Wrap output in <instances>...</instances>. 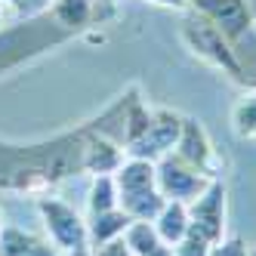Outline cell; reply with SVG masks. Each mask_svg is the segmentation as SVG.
Segmentation results:
<instances>
[{
    "instance_id": "obj_28",
    "label": "cell",
    "mask_w": 256,
    "mask_h": 256,
    "mask_svg": "<svg viewBox=\"0 0 256 256\" xmlns=\"http://www.w3.org/2000/svg\"><path fill=\"white\" fill-rule=\"evenodd\" d=\"M59 256H65V253H59Z\"/></svg>"
},
{
    "instance_id": "obj_27",
    "label": "cell",
    "mask_w": 256,
    "mask_h": 256,
    "mask_svg": "<svg viewBox=\"0 0 256 256\" xmlns=\"http://www.w3.org/2000/svg\"><path fill=\"white\" fill-rule=\"evenodd\" d=\"M96 4H102V0H96Z\"/></svg>"
},
{
    "instance_id": "obj_24",
    "label": "cell",
    "mask_w": 256,
    "mask_h": 256,
    "mask_svg": "<svg viewBox=\"0 0 256 256\" xmlns=\"http://www.w3.org/2000/svg\"><path fill=\"white\" fill-rule=\"evenodd\" d=\"M0 228H4V216H0Z\"/></svg>"
},
{
    "instance_id": "obj_8",
    "label": "cell",
    "mask_w": 256,
    "mask_h": 256,
    "mask_svg": "<svg viewBox=\"0 0 256 256\" xmlns=\"http://www.w3.org/2000/svg\"><path fill=\"white\" fill-rule=\"evenodd\" d=\"M124 148H120V142L114 139H108L102 133H86V145H84V160H80V170L90 173V176H105V173H112L124 164Z\"/></svg>"
},
{
    "instance_id": "obj_26",
    "label": "cell",
    "mask_w": 256,
    "mask_h": 256,
    "mask_svg": "<svg viewBox=\"0 0 256 256\" xmlns=\"http://www.w3.org/2000/svg\"><path fill=\"white\" fill-rule=\"evenodd\" d=\"M0 19H4V12H0Z\"/></svg>"
},
{
    "instance_id": "obj_11",
    "label": "cell",
    "mask_w": 256,
    "mask_h": 256,
    "mask_svg": "<svg viewBox=\"0 0 256 256\" xmlns=\"http://www.w3.org/2000/svg\"><path fill=\"white\" fill-rule=\"evenodd\" d=\"M130 222H133V219L126 216L120 207L96 213V216H86V241H90V247H102L108 241L124 238V232L130 228Z\"/></svg>"
},
{
    "instance_id": "obj_18",
    "label": "cell",
    "mask_w": 256,
    "mask_h": 256,
    "mask_svg": "<svg viewBox=\"0 0 256 256\" xmlns=\"http://www.w3.org/2000/svg\"><path fill=\"white\" fill-rule=\"evenodd\" d=\"M210 241L200 238L198 232H188L179 244H173V256H210Z\"/></svg>"
},
{
    "instance_id": "obj_22",
    "label": "cell",
    "mask_w": 256,
    "mask_h": 256,
    "mask_svg": "<svg viewBox=\"0 0 256 256\" xmlns=\"http://www.w3.org/2000/svg\"><path fill=\"white\" fill-rule=\"evenodd\" d=\"M65 256H96V250H93V247H78V250H71V253H65Z\"/></svg>"
},
{
    "instance_id": "obj_1",
    "label": "cell",
    "mask_w": 256,
    "mask_h": 256,
    "mask_svg": "<svg viewBox=\"0 0 256 256\" xmlns=\"http://www.w3.org/2000/svg\"><path fill=\"white\" fill-rule=\"evenodd\" d=\"M182 38H186V44L192 46L194 56L222 68L232 80H244V71H241V62H238L234 50H232V40L213 22H207L204 16H194V19H188L182 25Z\"/></svg>"
},
{
    "instance_id": "obj_10",
    "label": "cell",
    "mask_w": 256,
    "mask_h": 256,
    "mask_svg": "<svg viewBox=\"0 0 256 256\" xmlns=\"http://www.w3.org/2000/svg\"><path fill=\"white\" fill-rule=\"evenodd\" d=\"M114 182L120 198L126 194H139L158 188V173H154V160H142V158H126L120 167L114 170Z\"/></svg>"
},
{
    "instance_id": "obj_14",
    "label": "cell",
    "mask_w": 256,
    "mask_h": 256,
    "mask_svg": "<svg viewBox=\"0 0 256 256\" xmlns=\"http://www.w3.org/2000/svg\"><path fill=\"white\" fill-rule=\"evenodd\" d=\"M164 204H167V198H164L158 188H148V192L120 198V210L130 216L133 222H154V216L164 210Z\"/></svg>"
},
{
    "instance_id": "obj_20",
    "label": "cell",
    "mask_w": 256,
    "mask_h": 256,
    "mask_svg": "<svg viewBox=\"0 0 256 256\" xmlns=\"http://www.w3.org/2000/svg\"><path fill=\"white\" fill-rule=\"evenodd\" d=\"M93 250H96V256H133V250L126 247L124 238H118V241H108V244H102V247H93Z\"/></svg>"
},
{
    "instance_id": "obj_19",
    "label": "cell",
    "mask_w": 256,
    "mask_h": 256,
    "mask_svg": "<svg viewBox=\"0 0 256 256\" xmlns=\"http://www.w3.org/2000/svg\"><path fill=\"white\" fill-rule=\"evenodd\" d=\"M247 253H250V247L241 234H226L222 241H216L210 247V256H247Z\"/></svg>"
},
{
    "instance_id": "obj_12",
    "label": "cell",
    "mask_w": 256,
    "mask_h": 256,
    "mask_svg": "<svg viewBox=\"0 0 256 256\" xmlns=\"http://www.w3.org/2000/svg\"><path fill=\"white\" fill-rule=\"evenodd\" d=\"M152 226L158 228V234H160L170 247H173V244H179L182 238L192 232L188 204H179V200H167V204H164V210L154 216V222H152Z\"/></svg>"
},
{
    "instance_id": "obj_13",
    "label": "cell",
    "mask_w": 256,
    "mask_h": 256,
    "mask_svg": "<svg viewBox=\"0 0 256 256\" xmlns=\"http://www.w3.org/2000/svg\"><path fill=\"white\" fill-rule=\"evenodd\" d=\"M124 241L133 250V256H173V247L158 234L152 222H130V228L124 232Z\"/></svg>"
},
{
    "instance_id": "obj_5",
    "label": "cell",
    "mask_w": 256,
    "mask_h": 256,
    "mask_svg": "<svg viewBox=\"0 0 256 256\" xmlns=\"http://www.w3.org/2000/svg\"><path fill=\"white\" fill-rule=\"evenodd\" d=\"M154 173H158V192L167 200H179V204L194 200L200 192L210 186V176L194 170L192 164H186L176 152H170V154H164L160 160H154Z\"/></svg>"
},
{
    "instance_id": "obj_4",
    "label": "cell",
    "mask_w": 256,
    "mask_h": 256,
    "mask_svg": "<svg viewBox=\"0 0 256 256\" xmlns=\"http://www.w3.org/2000/svg\"><path fill=\"white\" fill-rule=\"evenodd\" d=\"M179 133H182V114L170 112V108H158V112H152V120L142 130V136L133 139L124 152H126V158L160 160L164 154H170L176 148Z\"/></svg>"
},
{
    "instance_id": "obj_21",
    "label": "cell",
    "mask_w": 256,
    "mask_h": 256,
    "mask_svg": "<svg viewBox=\"0 0 256 256\" xmlns=\"http://www.w3.org/2000/svg\"><path fill=\"white\" fill-rule=\"evenodd\" d=\"M145 4H154V6H167V10H182V6H188V0H145Z\"/></svg>"
},
{
    "instance_id": "obj_25",
    "label": "cell",
    "mask_w": 256,
    "mask_h": 256,
    "mask_svg": "<svg viewBox=\"0 0 256 256\" xmlns=\"http://www.w3.org/2000/svg\"><path fill=\"white\" fill-rule=\"evenodd\" d=\"M10 4H19V0H10Z\"/></svg>"
},
{
    "instance_id": "obj_9",
    "label": "cell",
    "mask_w": 256,
    "mask_h": 256,
    "mask_svg": "<svg viewBox=\"0 0 256 256\" xmlns=\"http://www.w3.org/2000/svg\"><path fill=\"white\" fill-rule=\"evenodd\" d=\"M0 256H59L50 238H40L34 232L4 226L0 228Z\"/></svg>"
},
{
    "instance_id": "obj_29",
    "label": "cell",
    "mask_w": 256,
    "mask_h": 256,
    "mask_svg": "<svg viewBox=\"0 0 256 256\" xmlns=\"http://www.w3.org/2000/svg\"><path fill=\"white\" fill-rule=\"evenodd\" d=\"M253 139H256V136H253Z\"/></svg>"
},
{
    "instance_id": "obj_23",
    "label": "cell",
    "mask_w": 256,
    "mask_h": 256,
    "mask_svg": "<svg viewBox=\"0 0 256 256\" xmlns=\"http://www.w3.org/2000/svg\"><path fill=\"white\" fill-rule=\"evenodd\" d=\"M247 256H256V250H250V253H247Z\"/></svg>"
},
{
    "instance_id": "obj_16",
    "label": "cell",
    "mask_w": 256,
    "mask_h": 256,
    "mask_svg": "<svg viewBox=\"0 0 256 256\" xmlns=\"http://www.w3.org/2000/svg\"><path fill=\"white\" fill-rule=\"evenodd\" d=\"M96 12V0H56L52 4V16L59 19L65 28H80L93 19Z\"/></svg>"
},
{
    "instance_id": "obj_3",
    "label": "cell",
    "mask_w": 256,
    "mask_h": 256,
    "mask_svg": "<svg viewBox=\"0 0 256 256\" xmlns=\"http://www.w3.org/2000/svg\"><path fill=\"white\" fill-rule=\"evenodd\" d=\"M188 219H192V232L200 238H207L210 244L226 238L228 226V188L222 179H210V186L200 192L194 200H188Z\"/></svg>"
},
{
    "instance_id": "obj_7",
    "label": "cell",
    "mask_w": 256,
    "mask_h": 256,
    "mask_svg": "<svg viewBox=\"0 0 256 256\" xmlns=\"http://www.w3.org/2000/svg\"><path fill=\"white\" fill-rule=\"evenodd\" d=\"M188 4L198 10V16L213 22L228 40H238L253 25V12L247 6V0H188Z\"/></svg>"
},
{
    "instance_id": "obj_17",
    "label": "cell",
    "mask_w": 256,
    "mask_h": 256,
    "mask_svg": "<svg viewBox=\"0 0 256 256\" xmlns=\"http://www.w3.org/2000/svg\"><path fill=\"white\" fill-rule=\"evenodd\" d=\"M232 130L238 139H253L256 136V90L244 93L232 108Z\"/></svg>"
},
{
    "instance_id": "obj_15",
    "label": "cell",
    "mask_w": 256,
    "mask_h": 256,
    "mask_svg": "<svg viewBox=\"0 0 256 256\" xmlns=\"http://www.w3.org/2000/svg\"><path fill=\"white\" fill-rule=\"evenodd\" d=\"M114 207H120V192H118L114 176H112V173L93 176V182H90V192H86V213L96 216V213L114 210Z\"/></svg>"
},
{
    "instance_id": "obj_6",
    "label": "cell",
    "mask_w": 256,
    "mask_h": 256,
    "mask_svg": "<svg viewBox=\"0 0 256 256\" xmlns=\"http://www.w3.org/2000/svg\"><path fill=\"white\" fill-rule=\"evenodd\" d=\"M186 164H192L194 170H200L210 179H219V154L213 148V139L207 133V126L194 120V118H182V133L176 139V148H173Z\"/></svg>"
},
{
    "instance_id": "obj_2",
    "label": "cell",
    "mask_w": 256,
    "mask_h": 256,
    "mask_svg": "<svg viewBox=\"0 0 256 256\" xmlns=\"http://www.w3.org/2000/svg\"><path fill=\"white\" fill-rule=\"evenodd\" d=\"M38 213H40V222H44V232L52 241L59 253H71L78 247H90L86 241V219L65 204L62 198H52V194H44L38 198Z\"/></svg>"
}]
</instances>
